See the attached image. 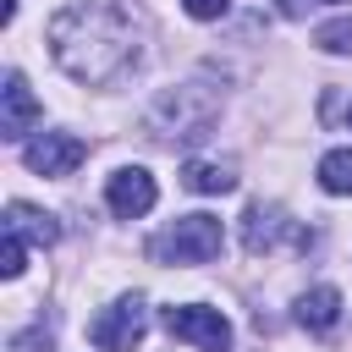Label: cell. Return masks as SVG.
Returning a JSON list of instances; mask_svg holds the SVG:
<instances>
[{"label":"cell","mask_w":352,"mask_h":352,"mask_svg":"<svg viewBox=\"0 0 352 352\" xmlns=\"http://www.w3.org/2000/svg\"><path fill=\"white\" fill-rule=\"evenodd\" d=\"M143 22L121 0H77L50 16V55L60 60L66 77L77 82H116L121 72L138 66Z\"/></svg>","instance_id":"1"},{"label":"cell","mask_w":352,"mask_h":352,"mask_svg":"<svg viewBox=\"0 0 352 352\" xmlns=\"http://www.w3.org/2000/svg\"><path fill=\"white\" fill-rule=\"evenodd\" d=\"M220 248H226V226L214 214H182L176 226H165L148 242V253L160 264H209Z\"/></svg>","instance_id":"2"},{"label":"cell","mask_w":352,"mask_h":352,"mask_svg":"<svg viewBox=\"0 0 352 352\" xmlns=\"http://www.w3.org/2000/svg\"><path fill=\"white\" fill-rule=\"evenodd\" d=\"M160 324H165L176 341H192V346H204V352H226V346H231V324H226L220 308L170 302V308H160Z\"/></svg>","instance_id":"3"},{"label":"cell","mask_w":352,"mask_h":352,"mask_svg":"<svg viewBox=\"0 0 352 352\" xmlns=\"http://www.w3.org/2000/svg\"><path fill=\"white\" fill-rule=\"evenodd\" d=\"M143 324H148V314H143V297H121V302H110L104 314H94V324H88V341H94L99 352H138V341H143Z\"/></svg>","instance_id":"4"},{"label":"cell","mask_w":352,"mask_h":352,"mask_svg":"<svg viewBox=\"0 0 352 352\" xmlns=\"http://www.w3.org/2000/svg\"><path fill=\"white\" fill-rule=\"evenodd\" d=\"M82 160H88V143L72 138V132H44V138H33L22 148V165L33 176H72Z\"/></svg>","instance_id":"5"},{"label":"cell","mask_w":352,"mask_h":352,"mask_svg":"<svg viewBox=\"0 0 352 352\" xmlns=\"http://www.w3.org/2000/svg\"><path fill=\"white\" fill-rule=\"evenodd\" d=\"M154 198H160V187H154V176H148L143 165H121V170L104 182V204H110V214H121V220L148 214Z\"/></svg>","instance_id":"6"},{"label":"cell","mask_w":352,"mask_h":352,"mask_svg":"<svg viewBox=\"0 0 352 352\" xmlns=\"http://www.w3.org/2000/svg\"><path fill=\"white\" fill-rule=\"evenodd\" d=\"M280 236H292L297 248H308V242H314V236H308L302 226H292V220H286L275 204H253V209L242 214V248H248L253 258H258V253H270Z\"/></svg>","instance_id":"7"},{"label":"cell","mask_w":352,"mask_h":352,"mask_svg":"<svg viewBox=\"0 0 352 352\" xmlns=\"http://www.w3.org/2000/svg\"><path fill=\"white\" fill-rule=\"evenodd\" d=\"M33 121H38V99H33V88L22 82V72H6V88H0V138L16 143V138H28Z\"/></svg>","instance_id":"8"},{"label":"cell","mask_w":352,"mask_h":352,"mask_svg":"<svg viewBox=\"0 0 352 352\" xmlns=\"http://www.w3.org/2000/svg\"><path fill=\"white\" fill-rule=\"evenodd\" d=\"M6 231H16L22 242H38V248H50V242L60 236L55 214H44V209H33V204H6Z\"/></svg>","instance_id":"9"},{"label":"cell","mask_w":352,"mask_h":352,"mask_svg":"<svg viewBox=\"0 0 352 352\" xmlns=\"http://www.w3.org/2000/svg\"><path fill=\"white\" fill-rule=\"evenodd\" d=\"M336 319H341V292L336 286H314V292L297 297V324L302 330H330Z\"/></svg>","instance_id":"10"},{"label":"cell","mask_w":352,"mask_h":352,"mask_svg":"<svg viewBox=\"0 0 352 352\" xmlns=\"http://www.w3.org/2000/svg\"><path fill=\"white\" fill-rule=\"evenodd\" d=\"M182 182L192 192H231L236 187V170L231 165H214V160H187L182 165Z\"/></svg>","instance_id":"11"},{"label":"cell","mask_w":352,"mask_h":352,"mask_svg":"<svg viewBox=\"0 0 352 352\" xmlns=\"http://www.w3.org/2000/svg\"><path fill=\"white\" fill-rule=\"evenodd\" d=\"M319 187L324 192H352V148H330L319 160Z\"/></svg>","instance_id":"12"},{"label":"cell","mask_w":352,"mask_h":352,"mask_svg":"<svg viewBox=\"0 0 352 352\" xmlns=\"http://www.w3.org/2000/svg\"><path fill=\"white\" fill-rule=\"evenodd\" d=\"M314 44L330 50V55H346V50H352V22H346V16H341V22H324V28L314 33Z\"/></svg>","instance_id":"13"},{"label":"cell","mask_w":352,"mask_h":352,"mask_svg":"<svg viewBox=\"0 0 352 352\" xmlns=\"http://www.w3.org/2000/svg\"><path fill=\"white\" fill-rule=\"evenodd\" d=\"M22 258H28V242H22L16 231H6V253H0V275H6V280H16V275L28 270Z\"/></svg>","instance_id":"14"},{"label":"cell","mask_w":352,"mask_h":352,"mask_svg":"<svg viewBox=\"0 0 352 352\" xmlns=\"http://www.w3.org/2000/svg\"><path fill=\"white\" fill-rule=\"evenodd\" d=\"M182 6H187V16L214 22V16H226V6H231V0H182Z\"/></svg>","instance_id":"15"},{"label":"cell","mask_w":352,"mask_h":352,"mask_svg":"<svg viewBox=\"0 0 352 352\" xmlns=\"http://www.w3.org/2000/svg\"><path fill=\"white\" fill-rule=\"evenodd\" d=\"M11 352H50V330H28V336H16Z\"/></svg>","instance_id":"16"},{"label":"cell","mask_w":352,"mask_h":352,"mask_svg":"<svg viewBox=\"0 0 352 352\" xmlns=\"http://www.w3.org/2000/svg\"><path fill=\"white\" fill-rule=\"evenodd\" d=\"M275 11L280 16H302V0H275Z\"/></svg>","instance_id":"17"},{"label":"cell","mask_w":352,"mask_h":352,"mask_svg":"<svg viewBox=\"0 0 352 352\" xmlns=\"http://www.w3.org/2000/svg\"><path fill=\"white\" fill-rule=\"evenodd\" d=\"M346 126H352V110H346Z\"/></svg>","instance_id":"18"},{"label":"cell","mask_w":352,"mask_h":352,"mask_svg":"<svg viewBox=\"0 0 352 352\" xmlns=\"http://www.w3.org/2000/svg\"><path fill=\"white\" fill-rule=\"evenodd\" d=\"M330 6H341V0H330Z\"/></svg>","instance_id":"19"}]
</instances>
